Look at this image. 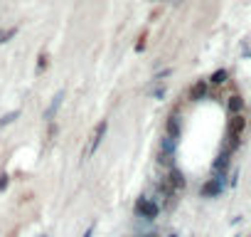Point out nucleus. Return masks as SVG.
I'll use <instances>...</instances> for the list:
<instances>
[{
    "label": "nucleus",
    "mask_w": 251,
    "mask_h": 237,
    "mask_svg": "<svg viewBox=\"0 0 251 237\" xmlns=\"http://www.w3.org/2000/svg\"><path fill=\"white\" fill-rule=\"evenodd\" d=\"M133 210H136V215H138V217H143V220H155L160 207H158V203H155V200H151V198H138Z\"/></svg>",
    "instance_id": "f257e3e1"
},
{
    "label": "nucleus",
    "mask_w": 251,
    "mask_h": 237,
    "mask_svg": "<svg viewBox=\"0 0 251 237\" xmlns=\"http://www.w3.org/2000/svg\"><path fill=\"white\" fill-rule=\"evenodd\" d=\"M229 148H224L219 156H217V161L212 163V173H214V178H222L224 180V173H226V168H229Z\"/></svg>",
    "instance_id": "f03ea898"
},
{
    "label": "nucleus",
    "mask_w": 251,
    "mask_h": 237,
    "mask_svg": "<svg viewBox=\"0 0 251 237\" xmlns=\"http://www.w3.org/2000/svg\"><path fill=\"white\" fill-rule=\"evenodd\" d=\"M163 180H165V185H168L173 193H177V190H182V188H185V176H182L177 168H170V171H168V176H165Z\"/></svg>",
    "instance_id": "7ed1b4c3"
},
{
    "label": "nucleus",
    "mask_w": 251,
    "mask_h": 237,
    "mask_svg": "<svg viewBox=\"0 0 251 237\" xmlns=\"http://www.w3.org/2000/svg\"><path fill=\"white\" fill-rule=\"evenodd\" d=\"M244 129H246L244 114H231V118H229V136H239L241 139V131Z\"/></svg>",
    "instance_id": "20e7f679"
},
{
    "label": "nucleus",
    "mask_w": 251,
    "mask_h": 237,
    "mask_svg": "<svg viewBox=\"0 0 251 237\" xmlns=\"http://www.w3.org/2000/svg\"><path fill=\"white\" fill-rule=\"evenodd\" d=\"M103 134H106V121H99V126H96V131H94V136H91V141H89V146H86V156H89V153H94V151L99 148V144H101Z\"/></svg>",
    "instance_id": "39448f33"
},
{
    "label": "nucleus",
    "mask_w": 251,
    "mask_h": 237,
    "mask_svg": "<svg viewBox=\"0 0 251 237\" xmlns=\"http://www.w3.org/2000/svg\"><path fill=\"white\" fill-rule=\"evenodd\" d=\"M222 193V178H209L204 185H202V195L204 198H217Z\"/></svg>",
    "instance_id": "423d86ee"
},
{
    "label": "nucleus",
    "mask_w": 251,
    "mask_h": 237,
    "mask_svg": "<svg viewBox=\"0 0 251 237\" xmlns=\"http://www.w3.org/2000/svg\"><path fill=\"white\" fill-rule=\"evenodd\" d=\"M207 89H209V84H207V82H197V84L190 89V99H192V101L204 99V96H207Z\"/></svg>",
    "instance_id": "0eeeda50"
},
{
    "label": "nucleus",
    "mask_w": 251,
    "mask_h": 237,
    "mask_svg": "<svg viewBox=\"0 0 251 237\" xmlns=\"http://www.w3.org/2000/svg\"><path fill=\"white\" fill-rule=\"evenodd\" d=\"M62 99H64V91H59V94L54 96V101L50 104V109L45 111V118H47V121H50V118H52V116L57 114V109H59V104H62Z\"/></svg>",
    "instance_id": "6e6552de"
},
{
    "label": "nucleus",
    "mask_w": 251,
    "mask_h": 237,
    "mask_svg": "<svg viewBox=\"0 0 251 237\" xmlns=\"http://www.w3.org/2000/svg\"><path fill=\"white\" fill-rule=\"evenodd\" d=\"M229 111L231 114H241V109H244V99L239 96V94H234V96H229Z\"/></svg>",
    "instance_id": "1a4fd4ad"
},
{
    "label": "nucleus",
    "mask_w": 251,
    "mask_h": 237,
    "mask_svg": "<svg viewBox=\"0 0 251 237\" xmlns=\"http://www.w3.org/2000/svg\"><path fill=\"white\" fill-rule=\"evenodd\" d=\"M168 134H170V139H177V134H180V121H177V116H170V121H168Z\"/></svg>",
    "instance_id": "9d476101"
},
{
    "label": "nucleus",
    "mask_w": 251,
    "mask_h": 237,
    "mask_svg": "<svg viewBox=\"0 0 251 237\" xmlns=\"http://www.w3.org/2000/svg\"><path fill=\"white\" fill-rule=\"evenodd\" d=\"M226 82V72L224 69H219L217 74H212V84H224Z\"/></svg>",
    "instance_id": "9b49d317"
},
{
    "label": "nucleus",
    "mask_w": 251,
    "mask_h": 237,
    "mask_svg": "<svg viewBox=\"0 0 251 237\" xmlns=\"http://www.w3.org/2000/svg\"><path fill=\"white\" fill-rule=\"evenodd\" d=\"M13 118H18V111H10L8 116H3V118H0V126H5V124H10Z\"/></svg>",
    "instance_id": "f8f14e48"
},
{
    "label": "nucleus",
    "mask_w": 251,
    "mask_h": 237,
    "mask_svg": "<svg viewBox=\"0 0 251 237\" xmlns=\"http://www.w3.org/2000/svg\"><path fill=\"white\" fill-rule=\"evenodd\" d=\"M8 188V176L3 173V176H0V190H5Z\"/></svg>",
    "instance_id": "ddd939ff"
},
{
    "label": "nucleus",
    "mask_w": 251,
    "mask_h": 237,
    "mask_svg": "<svg viewBox=\"0 0 251 237\" xmlns=\"http://www.w3.org/2000/svg\"><path fill=\"white\" fill-rule=\"evenodd\" d=\"M47 67V55H40V69Z\"/></svg>",
    "instance_id": "4468645a"
},
{
    "label": "nucleus",
    "mask_w": 251,
    "mask_h": 237,
    "mask_svg": "<svg viewBox=\"0 0 251 237\" xmlns=\"http://www.w3.org/2000/svg\"><path fill=\"white\" fill-rule=\"evenodd\" d=\"M170 237H177V235H170Z\"/></svg>",
    "instance_id": "2eb2a0df"
}]
</instances>
